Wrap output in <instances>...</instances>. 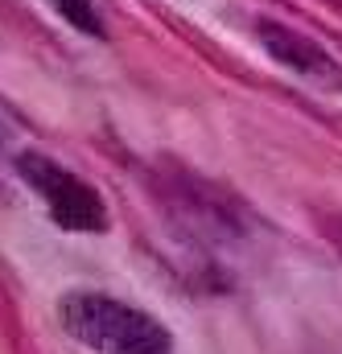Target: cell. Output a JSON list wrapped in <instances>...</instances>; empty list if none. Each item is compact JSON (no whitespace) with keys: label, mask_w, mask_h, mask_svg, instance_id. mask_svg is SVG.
Listing matches in <instances>:
<instances>
[{"label":"cell","mask_w":342,"mask_h":354,"mask_svg":"<svg viewBox=\"0 0 342 354\" xmlns=\"http://www.w3.org/2000/svg\"><path fill=\"white\" fill-rule=\"evenodd\" d=\"M62 330L91 346L95 354H170L173 342L165 326L124 301L99 297V292H71L58 305Z\"/></svg>","instance_id":"cell-1"},{"label":"cell","mask_w":342,"mask_h":354,"mask_svg":"<svg viewBox=\"0 0 342 354\" xmlns=\"http://www.w3.org/2000/svg\"><path fill=\"white\" fill-rule=\"evenodd\" d=\"M54 8L75 25V29H83V33H103V25H99V17H95V4L91 0H54Z\"/></svg>","instance_id":"cell-4"},{"label":"cell","mask_w":342,"mask_h":354,"mask_svg":"<svg viewBox=\"0 0 342 354\" xmlns=\"http://www.w3.org/2000/svg\"><path fill=\"white\" fill-rule=\"evenodd\" d=\"M256 33H260V41H264V50L276 62H285L289 71H297L301 79L322 83V87H342V66L318 41H309L305 33H293L289 25H276V21H260Z\"/></svg>","instance_id":"cell-3"},{"label":"cell","mask_w":342,"mask_h":354,"mask_svg":"<svg viewBox=\"0 0 342 354\" xmlns=\"http://www.w3.org/2000/svg\"><path fill=\"white\" fill-rule=\"evenodd\" d=\"M17 174L37 198H46V206H50L58 227H66V231H103L107 227L103 198L87 185L83 177H75L58 161H50L46 153H21L17 157Z\"/></svg>","instance_id":"cell-2"}]
</instances>
